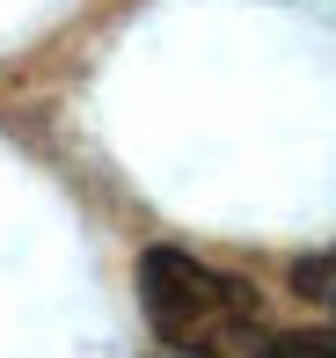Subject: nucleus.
I'll return each instance as SVG.
<instances>
[{"label":"nucleus","instance_id":"obj_1","mask_svg":"<svg viewBox=\"0 0 336 358\" xmlns=\"http://www.w3.org/2000/svg\"><path fill=\"white\" fill-rule=\"evenodd\" d=\"M139 300L161 344H175L183 358H263L270 322L256 285L227 278V271L198 264L183 249H147L139 256Z\"/></svg>","mask_w":336,"mask_h":358},{"label":"nucleus","instance_id":"obj_2","mask_svg":"<svg viewBox=\"0 0 336 358\" xmlns=\"http://www.w3.org/2000/svg\"><path fill=\"white\" fill-rule=\"evenodd\" d=\"M263 358H336V336H314V329H300V336H270Z\"/></svg>","mask_w":336,"mask_h":358}]
</instances>
